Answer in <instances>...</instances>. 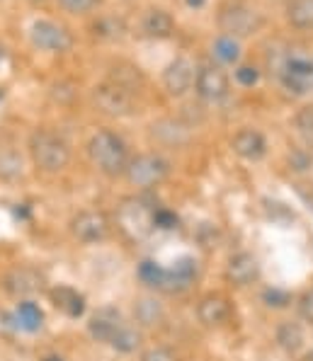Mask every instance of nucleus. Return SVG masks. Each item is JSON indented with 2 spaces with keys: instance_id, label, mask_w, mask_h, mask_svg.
Segmentation results:
<instances>
[{
  "instance_id": "nucleus-1",
  "label": "nucleus",
  "mask_w": 313,
  "mask_h": 361,
  "mask_svg": "<svg viewBox=\"0 0 313 361\" xmlns=\"http://www.w3.org/2000/svg\"><path fill=\"white\" fill-rule=\"evenodd\" d=\"M88 156L95 163V168L107 175V177L124 175L126 165H129L126 143L112 131H98L88 143Z\"/></svg>"
},
{
  "instance_id": "nucleus-2",
  "label": "nucleus",
  "mask_w": 313,
  "mask_h": 361,
  "mask_svg": "<svg viewBox=\"0 0 313 361\" xmlns=\"http://www.w3.org/2000/svg\"><path fill=\"white\" fill-rule=\"evenodd\" d=\"M29 151L36 168L44 172H61L71 161V148L63 139H58L51 131H36L29 139Z\"/></svg>"
},
{
  "instance_id": "nucleus-3",
  "label": "nucleus",
  "mask_w": 313,
  "mask_h": 361,
  "mask_svg": "<svg viewBox=\"0 0 313 361\" xmlns=\"http://www.w3.org/2000/svg\"><path fill=\"white\" fill-rule=\"evenodd\" d=\"M277 76L291 95H309L313 93V58L296 51L284 54L277 66Z\"/></svg>"
},
{
  "instance_id": "nucleus-4",
  "label": "nucleus",
  "mask_w": 313,
  "mask_h": 361,
  "mask_svg": "<svg viewBox=\"0 0 313 361\" xmlns=\"http://www.w3.org/2000/svg\"><path fill=\"white\" fill-rule=\"evenodd\" d=\"M124 175L129 179V184H134V187L151 189L166 182V177L171 175V163L166 158L156 156V153H143V156H136L134 161H129Z\"/></svg>"
},
{
  "instance_id": "nucleus-5",
  "label": "nucleus",
  "mask_w": 313,
  "mask_h": 361,
  "mask_svg": "<svg viewBox=\"0 0 313 361\" xmlns=\"http://www.w3.org/2000/svg\"><path fill=\"white\" fill-rule=\"evenodd\" d=\"M93 102L102 114L109 116H129L136 111L134 95L116 83H102L93 90Z\"/></svg>"
},
{
  "instance_id": "nucleus-6",
  "label": "nucleus",
  "mask_w": 313,
  "mask_h": 361,
  "mask_svg": "<svg viewBox=\"0 0 313 361\" xmlns=\"http://www.w3.org/2000/svg\"><path fill=\"white\" fill-rule=\"evenodd\" d=\"M216 22H219L221 32H224L226 36H248L253 34L258 27H260V18L255 10L246 8V5H224L219 13V18H216Z\"/></svg>"
},
{
  "instance_id": "nucleus-7",
  "label": "nucleus",
  "mask_w": 313,
  "mask_h": 361,
  "mask_svg": "<svg viewBox=\"0 0 313 361\" xmlns=\"http://www.w3.org/2000/svg\"><path fill=\"white\" fill-rule=\"evenodd\" d=\"M3 286L15 299H27L44 289V274L34 267H15L5 274Z\"/></svg>"
},
{
  "instance_id": "nucleus-8",
  "label": "nucleus",
  "mask_w": 313,
  "mask_h": 361,
  "mask_svg": "<svg viewBox=\"0 0 313 361\" xmlns=\"http://www.w3.org/2000/svg\"><path fill=\"white\" fill-rule=\"evenodd\" d=\"M71 233L76 240L81 243H98L105 240L109 233V219L102 211H81L76 219L71 221Z\"/></svg>"
},
{
  "instance_id": "nucleus-9",
  "label": "nucleus",
  "mask_w": 313,
  "mask_h": 361,
  "mask_svg": "<svg viewBox=\"0 0 313 361\" xmlns=\"http://www.w3.org/2000/svg\"><path fill=\"white\" fill-rule=\"evenodd\" d=\"M29 39L32 44L36 46V49H44V51H68L73 44L71 34H68L63 27H58V25L49 22V20H39V22L32 25L29 29Z\"/></svg>"
},
{
  "instance_id": "nucleus-10",
  "label": "nucleus",
  "mask_w": 313,
  "mask_h": 361,
  "mask_svg": "<svg viewBox=\"0 0 313 361\" xmlns=\"http://www.w3.org/2000/svg\"><path fill=\"white\" fill-rule=\"evenodd\" d=\"M194 78H197V73H194V63L189 61V58L180 56L166 68V73H163V85H166L168 95L180 97V95H185L189 88H192Z\"/></svg>"
},
{
  "instance_id": "nucleus-11",
  "label": "nucleus",
  "mask_w": 313,
  "mask_h": 361,
  "mask_svg": "<svg viewBox=\"0 0 313 361\" xmlns=\"http://www.w3.org/2000/svg\"><path fill=\"white\" fill-rule=\"evenodd\" d=\"M194 88H197V95L201 100H209V102H216L228 93V78L221 68L216 66H204L201 71H197V78H194Z\"/></svg>"
},
{
  "instance_id": "nucleus-12",
  "label": "nucleus",
  "mask_w": 313,
  "mask_h": 361,
  "mask_svg": "<svg viewBox=\"0 0 313 361\" xmlns=\"http://www.w3.org/2000/svg\"><path fill=\"white\" fill-rule=\"evenodd\" d=\"M121 325H124V320H121V313L116 311V308H112V306H105V308H100V311L95 313L93 318H90L88 332L93 334V339H98V342L109 344Z\"/></svg>"
},
{
  "instance_id": "nucleus-13",
  "label": "nucleus",
  "mask_w": 313,
  "mask_h": 361,
  "mask_svg": "<svg viewBox=\"0 0 313 361\" xmlns=\"http://www.w3.org/2000/svg\"><path fill=\"white\" fill-rule=\"evenodd\" d=\"M260 274V262L255 254L251 252H238L228 259L226 264V279L231 281L233 286H248L258 279Z\"/></svg>"
},
{
  "instance_id": "nucleus-14",
  "label": "nucleus",
  "mask_w": 313,
  "mask_h": 361,
  "mask_svg": "<svg viewBox=\"0 0 313 361\" xmlns=\"http://www.w3.org/2000/svg\"><path fill=\"white\" fill-rule=\"evenodd\" d=\"M197 318L201 325L206 327H219L231 318V304L221 294H209L199 301L197 306Z\"/></svg>"
},
{
  "instance_id": "nucleus-15",
  "label": "nucleus",
  "mask_w": 313,
  "mask_h": 361,
  "mask_svg": "<svg viewBox=\"0 0 313 361\" xmlns=\"http://www.w3.org/2000/svg\"><path fill=\"white\" fill-rule=\"evenodd\" d=\"M231 146L233 151H236V156H241L243 161H253V163L265 158V153H267V141H265V136L255 129L238 131V134L233 136Z\"/></svg>"
},
{
  "instance_id": "nucleus-16",
  "label": "nucleus",
  "mask_w": 313,
  "mask_h": 361,
  "mask_svg": "<svg viewBox=\"0 0 313 361\" xmlns=\"http://www.w3.org/2000/svg\"><path fill=\"white\" fill-rule=\"evenodd\" d=\"M51 304L61 313H66L68 318H81L86 313V299L76 289H71V286H56V289H51Z\"/></svg>"
},
{
  "instance_id": "nucleus-17",
  "label": "nucleus",
  "mask_w": 313,
  "mask_h": 361,
  "mask_svg": "<svg viewBox=\"0 0 313 361\" xmlns=\"http://www.w3.org/2000/svg\"><path fill=\"white\" fill-rule=\"evenodd\" d=\"M173 29L175 22L166 10H148L141 22V32L146 36H151V39H166V36L173 34Z\"/></svg>"
},
{
  "instance_id": "nucleus-18",
  "label": "nucleus",
  "mask_w": 313,
  "mask_h": 361,
  "mask_svg": "<svg viewBox=\"0 0 313 361\" xmlns=\"http://www.w3.org/2000/svg\"><path fill=\"white\" fill-rule=\"evenodd\" d=\"M134 318L143 327H158L166 320V308L156 299H139L134 304Z\"/></svg>"
},
{
  "instance_id": "nucleus-19",
  "label": "nucleus",
  "mask_w": 313,
  "mask_h": 361,
  "mask_svg": "<svg viewBox=\"0 0 313 361\" xmlns=\"http://www.w3.org/2000/svg\"><path fill=\"white\" fill-rule=\"evenodd\" d=\"M194 277H197V267H194L192 259L185 257V259H180L173 269H168L166 289L168 291H185L194 281Z\"/></svg>"
},
{
  "instance_id": "nucleus-20",
  "label": "nucleus",
  "mask_w": 313,
  "mask_h": 361,
  "mask_svg": "<svg viewBox=\"0 0 313 361\" xmlns=\"http://www.w3.org/2000/svg\"><path fill=\"white\" fill-rule=\"evenodd\" d=\"M286 20L299 29L313 27V0H291L286 8Z\"/></svg>"
},
{
  "instance_id": "nucleus-21",
  "label": "nucleus",
  "mask_w": 313,
  "mask_h": 361,
  "mask_svg": "<svg viewBox=\"0 0 313 361\" xmlns=\"http://www.w3.org/2000/svg\"><path fill=\"white\" fill-rule=\"evenodd\" d=\"M277 342L284 352L296 354L304 347V330H301V325H296V322H282V325L277 327Z\"/></svg>"
},
{
  "instance_id": "nucleus-22",
  "label": "nucleus",
  "mask_w": 313,
  "mask_h": 361,
  "mask_svg": "<svg viewBox=\"0 0 313 361\" xmlns=\"http://www.w3.org/2000/svg\"><path fill=\"white\" fill-rule=\"evenodd\" d=\"M15 318H18L20 327H22V330H27V332H36L41 327V322H44V313L39 311V306L29 304V301H25V304L18 306Z\"/></svg>"
},
{
  "instance_id": "nucleus-23",
  "label": "nucleus",
  "mask_w": 313,
  "mask_h": 361,
  "mask_svg": "<svg viewBox=\"0 0 313 361\" xmlns=\"http://www.w3.org/2000/svg\"><path fill=\"white\" fill-rule=\"evenodd\" d=\"M139 279L143 284L153 286V289H166L168 284V269H163L161 264H156L153 259H143L139 264Z\"/></svg>"
},
{
  "instance_id": "nucleus-24",
  "label": "nucleus",
  "mask_w": 313,
  "mask_h": 361,
  "mask_svg": "<svg viewBox=\"0 0 313 361\" xmlns=\"http://www.w3.org/2000/svg\"><path fill=\"white\" fill-rule=\"evenodd\" d=\"M112 347L116 349V352H121V354H131V352H136L139 349V344H141V332L139 330H134V327H129L124 322V325L116 330V334L112 337Z\"/></svg>"
},
{
  "instance_id": "nucleus-25",
  "label": "nucleus",
  "mask_w": 313,
  "mask_h": 361,
  "mask_svg": "<svg viewBox=\"0 0 313 361\" xmlns=\"http://www.w3.org/2000/svg\"><path fill=\"white\" fill-rule=\"evenodd\" d=\"M93 32H95V36H100V39H105V41H116L126 34V25L116 18H105L93 25Z\"/></svg>"
},
{
  "instance_id": "nucleus-26",
  "label": "nucleus",
  "mask_w": 313,
  "mask_h": 361,
  "mask_svg": "<svg viewBox=\"0 0 313 361\" xmlns=\"http://www.w3.org/2000/svg\"><path fill=\"white\" fill-rule=\"evenodd\" d=\"M211 54L219 58L221 63H236L238 58H241V46H238V41L233 39V36H219V39L214 41V46H211Z\"/></svg>"
},
{
  "instance_id": "nucleus-27",
  "label": "nucleus",
  "mask_w": 313,
  "mask_h": 361,
  "mask_svg": "<svg viewBox=\"0 0 313 361\" xmlns=\"http://www.w3.org/2000/svg\"><path fill=\"white\" fill-rule=\"evenodd\" d=\"M294 124H296V129H299V134L304 136L306 141L313 143V104L311 107H304L299 114H296Z\"/></svg>"
},
{
  "instance_id": "nucleus-28",
  "label": "nucleus",
  "mask_w": 313,
  "mask_h": 361,
  "mask_svg": "<svg viewBox=\"0 0 313 361\" xmlns=\"http://www.w3.org/2000/svg\"><path fill=\"white\" fill-rule=\"evenodd\" d=\"M22 172V161L15 153H3L0 156V175L3 177H18Z\"/></svg>"
},
{
  "instance_id": "nucleus-29",
  "label": "nucleus",
  "mask_w": 313,
  "mask_h": 361,
  "mask_svg": "<svg viewBox=\"0 0 313 361\" xmlns=\"http://www.w3.org/2000/svg\"><path fill=\"white\" fill-rule=\"evenodd\" d=\"M58 3H61V8L68 10V13L83 15V13H90L93 8H98L100 0H58Z\"/></svg>"
},
{
  "instance_id": "nucleus-30",
  "label": "nucleus",
  "mask_w": 313,
  "mask_h": 361,
  "mask_svg": "<svg viewBox=\"0 0 313 361\" xmlns=\"http://www.w3.org/2000/svg\"><path fill=\"white\" fill-rule=\"evenodd\" d=\"M141 361H178V357L168 347H151L141 354Z\"/></svg>"
},
{
  "instance_id": "nucleus-31",
  "label": "nucleus",
  "mask_w": 313,
  "mask_h": 361,
  "mask_svg": "<svg viewBox=\"0 0 313 361\" xmlns=\"http://www.w3.org/2000/svg\"><path fill=\"white\" fill-rule=\"evenodd\" d=\"M258 78H260V71H258V68H253V66H241L236 71V81L241 83V85H246V88L255 85Z\"/></svg>"
},
{
  "instance_id": "nucleus-32",
  "label": "nucleus",
  "mask_w": 313,
  "mask_h": 361,
  "mask_svg": "<svg viewBox=\"0 0 313 361\" xmlns=\"http://www.w3.org/2000/svg\"><path fill=\"white\" fill-rule=\"evenodd\" d=\"M265 301H267V306H274V308H284L291 304L289 294H286V291H279V289L265 291Z\"/></svg>"
},
{
  "instance_id": "nucleus-33",
  "label": "nucleus",
  "mask_w": 313,
  "mask_h": 361,
  "mask_svg": "<svg viewBox=\"0 0 313 361\" xmlns=\"http://www.w3.org/2000/svg\"><path fill=\"white\" fill-rule=\"evenodd\" d=\"M175 223H178V216H175L173 211H168V209H156V211H153V226L173 228Z\"/></svg>"
},
{
  "instance_id": "nucleus-34",
  "label": "nucleus",
  "mask_w": 313,
  "mask_h": 361,
  "mask_svg": "<svg viewBox=\"0 0 313 361\" xmlns=\"http://www.w3.org/2000/svg\"><path fill=\"white\" fill-rule=\"evenodd\" d=\"M299 313H301V318H304L306 322H311V325H313V289H309L306 294H301Z\"/></svg>"
},
{
  "instance_id": "nucleus-35",
  "label": "nucleus",
  "mask_w": 313,
  "mask_h": 361,
  "mask_svg": "<svg viewBox=\"0 0 313 361\" xmlns=\"http://www.w3.org/2000/svg\"><path fill=\"white\" fill-rule=\"evenodd\" d=\"M187 5H192V8H201V5H204V0H187Z\"/></svg>"
},
{
  "instance_id": "nucleus-36",
  "label": "nucleus",
  "mask_w": 313,
  "mask_h": 361,
  "mask_svg": "<svg viewBox=\"0 0 313 361\" xmlns=\"http://www.w3.org/2000/svg\"><path fill=\"white\" fill-rule=\"evenodd\" d=\"M29 3H46V0H29Z\"/></svg>"
},
{
  "instance_id": "nucleus-37",
  "label": "nucleus",
  "mask_w": 313,
  "mask_h": 361,
  "mask_svg": "<svg viewBox=\"0 0 313 361\" xmlns=\"http://www.w3.org/2000/svg\"><path fill=\"white\" fill-rule=\"evenodd\" d=\"M46 361H61V359H56V357H51V359H46Z\"/></svg>"
}]
</instances>
